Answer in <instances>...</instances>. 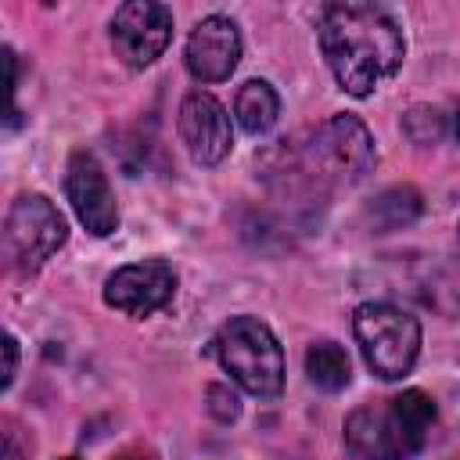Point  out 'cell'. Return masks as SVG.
Instances as JSON below:
<instances>
[{"mask_svg": "<svg viewBox=\"0 0 460 460\" xmlns=\"http://www.w3.org/2000/svg\"><path fill=\"white\" fill-rule=\"evenodd\" d=\"M108 36L122 65L147 68L172 40V11L155 0H129L115 11Z\"/></svg>", "mask_w": 460, "mask_h": 460, "instance_id": "7", "label": "cell"}, {"mask_svg": "<svg viewBox=\"0 0 460 460\" xmlns=\"http://www.w3.org/2000/svg\"><path fill=\"white\" fill-rule=\"evenodd\" d=\"M61 460H79V456H61Z\"/></svg>", "mask_w": 460, "mask_h": 460, "instance_id": "23", "label": "cell"}, {"mask_svg": "<svg viewBox=\"0 0 460 460\" xmlns=\"http://www.w3.org/2000/svg\"><path fill=\"white\" fill-rule=\"evenodd\" d=\"M420 208H424L420 194H417L413 187L402 183V187H388V190H381V194L370 201L367 219H370V226H374L377 234H392V230L410 226V223L420 216Z\"/></svg>", "mask_w": 460, "mask_h": 460, "instance_id": "14", "label": "cell"}, {"mask_svg": "<svg viewBox=\"0 0 460 460\" xmlns=\"http://www.w3.org/2000/svg\"><path fill=\"white\" fill-rule=\"evenodd\" d=\"M435 424V402L420 388H406L385 406H359L345 420V442L359 460H410L424 449Z\"/></svg>", "mask_w": 460, "mask_h": 460, "instance_id": "2", "label": "cell"}, {"mask_svg": "<svg viewBox=\"0 0 460 460\" xmlns=\"http://www.w3.org/2000/svg\"><path fill=\"white\" fill-rule=\"evenodd\" d=\"M205 399H208V413H212L219 424H230V420H237V413H241V402H237V395H234L226 385H208Z\"/></svg>", "mask_w": 460, "mask_h": 460, "instance_id": "17", "label": "cell"}, {"mask_svg": "<svg viewBox=\"0 0 460 460\" xmlns=\"http://www.w3.org/2000/svg\"><path fill=\"white\" fill-rule=\"evenodd\" d=\"M7 460H18V449H14V442L7 438Z\"/></svg>", "mask_w": 460, "mask_h": 460, "instance_id": "21", "label": "cell"}, {"mask_svg": "<svg viewBox=\"0 0 460 460\" xmlns=\"http://www.w3.org/2000/svg\"><path fill=\"white\" fill-rule=\"evenodd\" d=\"M320 50L349 97H370L399 72L406 40L377 4H331L320 14Z\"/></svg>", "mask_w": 460, "mask_h": 460, "instance_id": "1", "label": "cell"}, {"mask_svg": "<svg viewBox=\"0 0 460 460\" xmlns=\"http://www.w3.org/2000/svg\"><path fill=\"white\" fill-rule=\"evenodd\" d=\"M402 133L417 144V147H431L446 137V115L431 104H413L406 115H402Z\"/></svg>", "mask_w": 460, "mask_h": 460, "instance_id": "16", "label": "cell"}, {"mask_svg": "<svg viewBox=\"0 0 460 460\" xmlns=\"http://www.w3.org/2000/svg\"><path fill=\"white\" fill-rule=\"evenodd\" d=\"M187 72L201 83H223L241 61V32L234 18L226 14H208L194 25L187 50H183Z\"/></svg>", "mask_w": 460, "mask_h": 460, "instance_id": "11", "label": "cell"}, {"mask_svg": "<svg viewBox=\"0 0 460 460\" xmlns=\"http://www.w3.org/2000/svg\"><path fill=\"white\" fill-rule=\"evenodd\" d=\"M305 374H309V381H313L316 388H323V392H341V388L349 385V377H352V363H349V356H345L341 345H334V341H316V345H309V352H305Z\"/></svg>", "mask_w": 460, "mask_h": 460, "instance_id": "15", "label": "cell"}, {"mask_svg": "<svg viewBox=\"0 0 460 460\" xmlns=\"http://www.w3.org/2000/svg\"><path fill=\"white\" fill-rule=\"evenodd\" d=\"M4 65H7V93L14 97V83H18V65H14V50L4 47Z\"/></svg>", "mask_w": 460, "mask_h": 460, "instance_id": "19", "label": "cell"}, {"mask_svg": "<svg viewBox=\"0 0 460 460\" xmlns=\"http://www.w3.org/2000/svg\"><path fill=\"white\" fill-rule=\"evenodd\" d=\"M119 460H147V456H144V453H122Z\"/></svg>", "mask_w": 460, "mask_h": 460, "instance_id": "22", "label": "cell"}, {"mask_svg": "<svg viewBox=\"0 0 460 460\" xmlns=\"http://www.w3.org/2000/svg\"><path fill=\"white\" fill-rule=\"evenodd\" d=\"M453 133H456V144H460V108H456V115H453Z\"/></svg>", "mask_w": 460, "mask_h": 460, "instance_id": "20", "label": "cell"}, {"mask_svg": "<svg viewBox=\"0 0 460 460\" xmlns=\"http://www.w3.org/2000/svg\"><path fill=\"white\" fill-rule=\"evenodd\" d=\"M374 140L356 115H331L316 126L305 144V165L316 180L331 183H359L374 169Z\"/></svg>", "mask_w": 460, "mask_h": 460, "instance_id": "6", "label": "cell"}, {"mask_svg": "<svg viewBox=\"0 0 460 460\" xmlns=\"http://www.w3.org/2000/svg\"><path fill=\"white\" fill-rule=\"evenodd\" d=\"M234 115L241 122V129L248 133H266L277 115H280V97L277 90L266 83V79H248L241 90H237V101H234Z\"/></svg>", "mask_w": 460, "mask_h": 460, "instance_id": "13", "label": "cell"}, {"mask_svg": "<svg viewBox=\"0 0 460 460\" xmlns=\"http://www.w3.org/2000/svg\"><path fill=\"white\" fill-rule=\"evenodd\" d=\"M212 356L248 395L277 399L284 392V352L262 320L230 316L212 338Z\"/></svg>", "mask_w": 460, "mask_h": 460, "instance_id": "3", "label": "cell"}, {"mask_svg": "<svg viewBox=\"0 0 460 460\" xmlns=\"http://www.w3.org/2000/svg\"><path fill=\"white\" fill-rule=\"evenodd\" d=\"M14 370H18V341H14V334H4V388H11V381H14Z\"/></svg>", "mask_w": 460, "mask_h": 460, "instance_id": "18", "label": "cell"}, {"mask_svg": "<svg viewBox=\"0 0 460 460\" xmlns=\"http://www.w3.org/2000/svg\"><path fill=\"white\" fill-rule=\"evenodd\" d=\"M456 241H460V226H456Z\"/></svg>", "mask_w": 460, "mask_h": 460, "instance_id": "24", "label": "cell"}, {"mask_svg": "<svg viewBox=\"0 0 460 460\" xmlns=\"http://www.w3.org/2000/svg\"><path fill=\"white\" fill-rule=\"evenodd\" d=\"M68 237L65 216L43 194H22L4 219V255L18 273H36Z\"/></svg>", "mask_w": 460, "mask_h": 460, "instance_id": "5", "label": "cell"}, {"mask_svg": "<svg viewBox=\"0 0 460 460\" xmlns=\"http://www.w3.org/2000/svg\"><path fill=\"white\" fill-rule=\"evenodd\" d=\"M417 295L431 309L446 316H460V262L431 259L417 277Z\"/></svg>", "mask_w": 460, "mask_h": 460, "instance_id": "12", "label": "cell"}, {"mask_svg": "<svg viewBox=\"0 0 460 460\" xmlns=\"http://www.w3.org/2000/svg\"><path fill=\"white\" fill-rule=\"evenodd\" d=\"M172 291H176V273L162 259H144V262L119 266L104 280V302L111 309L133 316V320H144V316L165 309Z\"/></svg>", "mask_w": 460, "mask_h": 460, "instance_id": "8", "label": "cell"}, {"mask_svg": "<svg viewBox=\"0 0 460 460\" xmlns=\"http://www.w3.org/2000/svg\"><path fill=\"white\" fill-rule=\"evenodd\" d=\"M65 194L72 201V212L93 237H108L119 230V205L111 194V183L101 169V162L90 151H75L65 169Z\"/></svg>", "mask_w": 460, "mask_h": 460, "instance_id": "9", "label": "cell"}, {"mask_svg": "<svg viewBox=\"0 0 460 460\" xmlns=\"http://www.w3.org/2000/svg\"><path fill=\"white\" fill-rule=\"evenodd\" d=\"M180 140L198 165H205V169L219 165L234 147V129H230L226 108L212 93H201V90L187 93L180 104Z\"/></svg>", "mask_w": 460, "mask_h": 460, "instance_id": "10", "label": "cell"}, {"mask_svg": "<svg viewBox=\"0 0 460 460\" xmlns=\"http://www.w3.org/2000/svg\"><path fill=\"white\" fill-rule=\"evenodd\" d=\"M352 331L367 367L377 377L399 381L413 370L420 356V323L406 309L392 302H363L352 316Z\"/></svg>", "mask_w": 460, "mask_h": 460, "instance_id": "4", "label": "cell"}]
</instances>
